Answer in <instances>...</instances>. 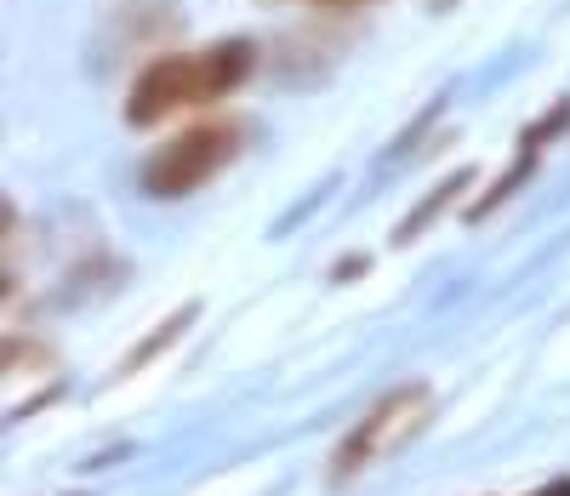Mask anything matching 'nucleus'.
Instances as JSON below:
<instances>
[{
	"label": "nucleus",
	"instance_id": "f257e3e1",
	"mask_svg": "<svg viewBox=\"0 0 570 496\" xmlns=\"http://www.w3.org/2000/svg\"><path fill=\"white\" fill-rule=\"evenodd\" d=\"M257 69V46L252 40H217L200 52H166L142 69L126 91V120L131 126H160L183 109L217 104V97L240 91Z\"/></svg>",
	"mask_w": 570,
	"mask_h": 496
},
{
	"label": "nucleus",
	"instance_id": "7ed1b4c3",
	"mask_svg": "<svg viewBox=\"0 0 570 496\" xmlns=\"http://www.w3.org/2000/svg\"><path fill=\"white\" fill-rule=\"evenodd\" d=\"M428 417H434V393H428L422 382H405V388H394V393H383L354 428H348V439L337 445V463H331V479H354V474H365L371 463H383V457H394L405 439H416L422 428H428Z\"/></svg>",
	"mask_w": 570,
	"mask_h": 496
},
{
	"label": "nucleus",
	"instance_id": "f03ea898",
	"mask_svg": "<svg viewBox=\"0 0 570 496\" xmlns=\"http://www.w3.org/2000/svg\"><path fill=\"white\" fill-rule=\"evenodd\" d=\"M246 148V126L240 120H206V126H188L177 137H166L149 161H142V194L155 201H183L195 194L200 183H212L234 155Z\"/></svg>",
	"mask_w": 570,
	"mask_h": 496
},
{
	"label": "nucleus",
	"instance_id": "0eeeda50",
	"mask_svg": "<svg viewBox=\"0 0 570 496\" xmlns=\"http://www.w3.org/2000/svg\"><path fill=\"white\" fill-rule=\"evenodd\" d=\"M308 7H371V0H308Z\"/></svg>",
	"mask_w": 570,
	"mask_h": 496
},
{
	"label": "nucleus",
	"instance_id": "20e7f679",
	"mask_svg": "<svg viewBox=\"0 0 570 496\" xmlns=\"http://www.w3.org/2000/svg\"><path fill=\"white\" fill-rule=\"evenodd\" d=\"M468 183H473V172L462 166V172H451V177H445L440 188H428L422 201H416V206L405 212V223L394 228V245H411V240H422V234L434 228V223H440V217H445V212H451V206L462 201V194H468Z\"/></svg>",
	"mask_w": 570,
	"mask_h": 496
},
{
	"label": "nucleus",
	"instance_id": "39448f33",
	"mask_svg": "<svg viewBox=\"0 0 570 496\" xmlns=\"http://www.w3.org/2000/svg\"><path fill=\"white\" fill-rule=\"evenodd\" d=\"M188 320H195V303H188V309H177V314H171V320H166L160 331H149V337H142V342H137V354H126V371L149 366V360H155V354L166 349V342H177V337L188 331Z\"/></svg>",
	"mask_w": 570,
	"mask_h": 496
},
{
	"label": "nucleus",
	"instance_id": "423d86ee",
	"mask_svg": "<svg viewBox=\"0 0 570 496\" xmlns=\"http://www.w3.org/2000/svg\"><path fill=\"white\" fill-rule=\"evenodd\" d=\"M537 496H570V479H553V485H542Z\"/></svg>",
	"mask_w": 570,
	"mask_h": 496
}]
</instances>
